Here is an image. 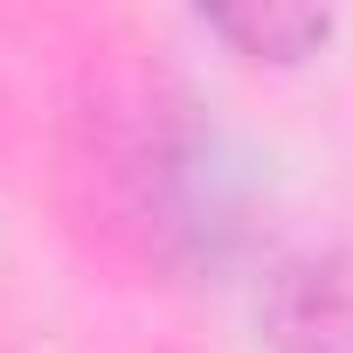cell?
I'll return each mask as SVG.
<instances>
[{
    "mask_svg": "<svg viewBox=\"0 0 353 353\" xmlns=\"http://www.w3.org/2000/svg\"><path fill=\"white\" fill-rule=\"evenodd\" d=\"M270 353H353V250L312 256L277 284Z\"/></svg>",
    "mask_w": 353,
    "mask_h": 353,
    "instance_id": "1",
    "label": "cell"
},
{
    "mask_svg": "<svg viewBox=\"0 0 353 353\" xmlns=\"http://www.w3.org/2000/svg\"><path fill=\"white\" fill-rule=\"evenodd\" d=\"M222 42H236L243 56H256V63H298V56H312L319 42H325V14L319 8H291V0H250V8H215V14H201Z\"/></svg>",
    "mask_w": 353,
    "mask_h": 353,
    "instance_id": "2",
    "label": "cell"
}]
</instances>
